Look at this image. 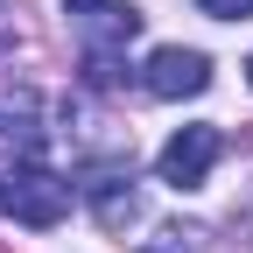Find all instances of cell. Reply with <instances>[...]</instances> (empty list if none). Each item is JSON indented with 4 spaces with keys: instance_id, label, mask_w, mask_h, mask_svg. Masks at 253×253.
I'll use <instances>...</instances> for the list:
<instances>
[{
    "instance_id": "6da1fadb",
    "label": "cell",
    "mask_w": 253,
    "mask_h": 253,
    "mask_svg": "<svg viewBox=\"0 0 253 253\" xmlns=\"http://www.w3.org/2000/svg\"><path fill=\"white\" fill-rule=\"evenodd\" d=\"M0 211H14L21 225H56L63 211H71V183H63L56 169H42V162H14L7 176H0Z\"/></svg>"
},
{
    "instance_id": "7a4b0ae2",
    "label": "cell",
    "mask_w": 253,
    "mask_h": 253,
    "mask_svg": "<svg viewBox=\"0 0 253 253\" xmlns=\"http://www.w3.org/2000/svg\"><path fill=\"white\" fill-rule=\"evenodd\" d=\"M218 148H225V134H218V126H183V134L162 141L155 169H162L169 190H197V183L211 176V162H218Z\"/></svg>"
},
{
    "instance_id": "3957f363",
    "label": "cell",
    "mask_w": 253,
    "mask_h": 253,
    "mask_svg": "<svg viewBox=\"0 0 253 253\" xmlns=\"http://www.w3.org/2000/svg\"><path fill=\"white\" fill-rule=\"evenodd\" d=\"M141 84L155 91V99H197V91L211 84V56H204V49H183V42H169V49H155V56H148Z\"/></svg>"
},
{
    "instance_id": "277c9868",
    "label": "cell",
    "mask_w": 253,
    "mask_h": 253,
    "mask_svg": "<svg viewBox=\"0 0 253 253\" xmlns=\"http://www.w3.org/2000/svg\"><path fill=\"white\" fill-rule=\"evenodd\" d=\"M71 28L84 36V49H126L141 36V7H126V0H71Z\"/></svg>"
},
{
    "instance_id": "5b68a950",
    "label": "cell",
    "mask_w": 253,
    "mask_h": 253,
    "mask_svg": "<svg viewBox=\"0 0 253 253\" xmlns=\"http://www.w3.org/2000/svg\"><path fill=\"white\" fill-rule=\"evenodd\" d=\"M0 134L21 141V148L42 141V91L28 78H0Z\"/></svg>"
},
{
    "instance_id": "8992f818",
    "label": "cell",
    "mask_w": 253,
    "mask_h": 253,
    "mask_svg": "<svg viewBox=\"0 0 253 253\" xmlns=\"http://www.w3.org/2000/svg\"><path fill=\"white\" fill-rule=\"evenodd\" d=\"M84 190H91V211H99V225H106V232H120L126 218L141 211V197L126 190V176H99V183H84Z\"/></svg>"
},
{
    "instance_id": "52a82bcc",
    "label": "cell",
    "mask_w": 253,
    "mask_h": 253,
    "mask_svg": "<svg viewBox=\"0 0 253 253\" xmlns=\"http://www.w3.org/2000/svg\"><path fill=\"white\" fill-rule=\"evenodd\" d=\"M141 253H204V246H197V232H155Z\"/></svg>"
},
{
    "instance_id": "ba28073f",
    "label": "cell",
    "mask_w": 253,
    "mask_h": 253,
    "mask_svg": "<svg viewBox=\"0 0 253 253\" xmlns=\"http://www.w3.org/2000/svg\"><path fill=\"white\" fill-rule=\"evenodd\" d=\"M197 14H211V21H246L253 0H197Z\"/></svg>"
},
{
    "instance_id": "9c48e42d",
    "label": "cell",
    "mask_w": 253,
    "mask_h": 253,
    "mask_svg": "<svg viewBox=\"0 0 253 253\" xmlns=\"http://www.w3.org/2000/svg\"><path fill=\"white\" fill-rule=\"evenodd\" d=\"M246 84H253V63H246Z\"/></svg>"
}]
</instances>
